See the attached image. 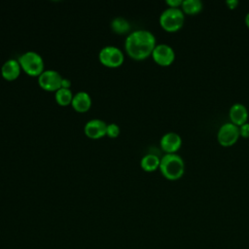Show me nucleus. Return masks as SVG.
Listing matches in <instances>:
<instances>
[{
  "label": "nucleus",
  "instance_id": "8",
  "mask_svg": "<svg viewBox=\"0 0 249 249\" xmlns=\"http://www.w3.org/2000/svg\"><path fill=\"white\" fill-rule=\"evenodd\" d=\"M61 75L53 69L44 70L43 73L38 77L39 86L45 90L56 91L61 88Z\"/></svg>",
  "mask_w": 249,
  "mask_h": 249
},
{
  "label": "nucleus",
  "instance_id": "2",
  "mask_svg": "<svg viewBox=\"0 0 249 249\" xmlns=\"http://www.w3.org/2000/svg\"><path fill=\"white\" fill-rule=\"evenodd\" d=\"M159 168L165 179L176 181L184 175L185 162L178 154H164L160 159Z\"/></svg>",
  "mask_w": 249,
  "mask_h": 249
},
{
  "label": "nucleus",
  "instance_id": "9",
  "mask_svg": "<svg viewBox=\"0 0 249 249\" xmlns=\"http://www.w3.org/2000/svg\"><path fill=\"white\" fill-rule=\"evenodd\" d=\"M160 146L165 154H176L182 146V138L174 131L166 132L161 136Z\"/></svg>",
  "mask_w": 249,
  "mask_h": 249
},
{
  "label": "nucleus",
  "instance_id": "18",
  "mask_svg": "<svg viewBox=\"0 0 249 249\" xmlns=\"http://www.w3.org/2000/svg\"><path fill=\"white\" fill-rule=\"evenodd\" d=\"M119 134H120V126L117 124H115V123L107 124L106 135L114 138V137H117Z\"/></svg>",
  "mask_w": 249,
  "mask_h": 249
},
{
  "label": "nucleus",
  "instance_id": "7",
  "mask_svg": "<svg viewBox=\"0 0 249 249\" xmlns=\"http://www.w3.org/2000/svg\"><path fill=\"white\" fill-rule=\"evenodd\" d=\"M152 57L157 64L169 66L174 62L175 52L172 47L167 44H157L152 53Z\"/></svg>",
  "mask_w": 249,
  "mask_h": 249
},
{
  "label": "nucleus",
  "instance_id": "17",
  "mask_svg": "<svg viewBox=\"0 0 249 249\" xmlns=\"http://www.w3.org/2000/svg\"><path fill=\"white\" fill-rule=\"evenodd\" d=\"M111 28L116 32V33H125L129 30L130 25L129 22L122 17H117L111 21Z\"/></svg>",
  "mask_w": 249,
  "mask_h": 249
},
{
  "label": "nucleus",
  "instance_id": "6",
  "mask_svg": "<svg viewBox=\"0 0 249 249\" xmlns=\"http://www.w3.org/2000/svg\"><path fill=\"white\" fill-rule=\"evenodd\" d=\"M100 62L108 67H118L123 64L124 56L121 49L116 46H105L98 53Z\"/></svg>",
  "mask_w": 249,
  "mask_h": 249
},
{
  "label": "nucleus",
  "instance_id": "12",
  "mask_svg": "<svg viewBox=\"0 0 249 249\" xmlns=\"http://www.w3.org/2000/svg\"><path fill=\"white\" fill-rule=\"evenodd\" d=\"M71 105L77 112H87L91 106V97L87 91H78L73 95Z\"/></svg>",
  "mask_w": 249,
  "mask_h": 249
},
{
  "label": "nucleus",
  "instance_id": "4",
  "mask_svg": "<svg viewBox=\"0 0 249 249\" xmlns=\"http://www.w3.org/2000/svg\"><path fill=\"white\" fill-rule=\"evenodd\" d=\"M21 69L30 76H40L44 71V59L34 51H28L21 53L18 59Z\"/></svg>",
  "mask_w": 249,
  "mask_h": 249
},
{
  "label": "nucleus",
  "instance_id": "21",
  "mask_svg": "<svg viewBox=\"0 0 249 249\" xmlns=\"http://www.w3.org/2000/svg\"><path fill=\"white\" fill-rule=\"evenodd\" d=\"M239 2L237 0H227L226 1V5L228 6V8L230 10H234L237 6H238Z\"/></svg>",
  "mask_w": 249,
  "mask_h": 249
},
{
  "label": "nucleus",
  "instance_id": "19",
  "mask_svg": "<svg viewBox=\"0 0 249 249\" xmlns=\"http://www.w3.org/2000/svg\"><path fill=\"white\" fill-rule=\"evenodd\" d=\"M239 135L243 138H249V123H245L239 126Z\"/></svg>",
  "mask_w": 249,
  "mask_h": 249
},
{
  "label": "nucleus",
  "instance_id": "23",
  "mask_svg": "<svg viewBox=\"0 0 249 249\" xmlns=\"http://www.w3.org/2000/svg\"><path fill=\"white\" fill-rule=\"evenodd\" d=\"M244 22H245V25L249 28V12L246 14L245 16V18H244Z\"/></svg>",
  "mask_w": 249,
  "mask_h": 249
},
{
  "label": "nucleus",
  "instance_id": "3",
  "mask_svg": "<svg viewBox=\"0 0 249 249\" xmlns=\"http://www.w3.org/2000/svg\"><path fill=\"white\" fill-rule=\"evenodd\" d=\"M159 21L166 32H177L184 25L185 14L181 8H166L160 14Z\"/></svg>",
  "mask_w": 249,
  "mask_h": 249
},
{
  "label": "nucleus",
  "instance_id": "13",
  "mask_svg": "<svg viewBox=\"0 0 249 249\" xmlns=\"http://www.w3.org/2000/svg\"><path fill=\"white\" fill-rule=\"evenodd\" d=\"M20 70L21 67L18 60L8 59L1 67V75L7 81H14L19 76Z\"/></svg>",
  "mask_w": 249,
  "mask_h": 249
},
{
  "label": "nucleus",
  "instance_id": "20",
  "mask_svg": "<svg viewBox=\"0 0 249 249\" xmlns=\"http://www.w3.org/2000/svg\"><path fill=\"white\" fill-rule=\"evenodd\" d=\"M182 2V0H166L165 4L168 6V8H181Z\"/></svg>",
  "mask_w": 249,
  "mask_h": 249
},
{
  "label": "nucleus",
  "instance_id": "10",
  "mask_svg": "<svg viewBox=\"0 0 249 249\" xmlns=\"http://www.w3.org/2000/svg\"><path fill=\"white\" fill-rule=\"evenodd\" d=\"M107 124L100 119H91L85 124L84 130L88 137L91 139H98L106 134Z\"/></svg>",
  "mask_w": 249,
  "mask_h": 249
},
{
  "label": "nucleus",
  "instance_id": "1",
  "mask_svg": "<svg viewBox=\"0 0 249 249\" xmlns=\"http://www.w3.org/2000/svg\"><path fill=\"white\" fill-rule=\"evenodd\" d=\"M156 45L155 35L146 29H138L130 32L124 41L126 53L136 60H142L152 55Z\"/></svg>",
  "mask_w": 249,
  "mask_h": 249
},
{
  "label": "nucleus",
  "instance_id": "15",
  "mask_svg": "<svg viewBox=\"0 0 249 249\" xmlns=\"http://www.w3.org/2000/svg\"><path fill=\"white\" fill-rule=\"evenodd\" d=\"M203 9V3L200 0H184L181 10L185 15L195 16L199 14Z\"/></svg>",
  "mask_w": 249,
  "mask_h": 249
},
{
  "label": "nucleus",
  "instance_id": "16",
  "mask_svg": "<svg viewBox=\"0 0 249 249\" xmlns=\"http://www.w3.org/2000/svg\"><path fill=\"white\" fill-rule=\"evenodd\" d=\"M54 98L55 101L62 106L71 104L72 99H73V93L71 91L70 89H64V88H60L59 89H57L54 93Z\"/></svg>",
  "mask_w": 249,
  "mask_h": 249
},
{
  "label": "nucleus",
  "instance_id": "22",
  "mask_svg": "<svg viewBox=\"0 0 249 249\" xmlns=\"http://www.w3.org/2000/svg\"><path fill=\"white\" fill-rule=\"evenodd\" d=\"M71 86V81L67 78H62V81H61V88H64V89H69Z\"/></svg>",
  "mask_w": 249,
  "mask_h": 249
},
{
  "label": "nucleus",
  "instance_id": "11",
  "mask_svg": "<svg viewBox=\"0 0 249 249\" xmlns=\"http://www.w3.org/2000/svg\"><path fill=\"white\" fill-rule=\"evenodd\" d=\"M248 110L245 105L241 103H234L231 106L229 111V117L231 123L237 125L238 127L248 122Z\"/></svg>",
  "mask_w": 249,
  "mask_h": 249
},
{
  "label": "nucleus",
  "instance_id": "14",
  "mask_svg": "<svg viewBox=\"0 0 249 249\" xmlns=\"http://www.w3.org/2000/svg\"><path fill=\"white\" fill-rule=\"evenodd\" d=\"M160 159L155 154H146L140 160L141 168L147 172H153L160 167Z\"/></svg>",
  "mask_w": 249,
  "mask_h": 249
},
{
  "label": "nucleus",
  "instance_id": "5",
  "mask_svg": "<svg viewBox=\"0 0 249 249\" xmlns=\"http://www.w3.org/2000/svg\"><path fill=\"white\" fill-rule=\"evenodd\" d=\"M239 137V127L231 122L223 124L217 132V141L223 147L234 145Z\"/></svg>",
  "mask_w": 249,
  "mask_h": 249
}]
</instances>
